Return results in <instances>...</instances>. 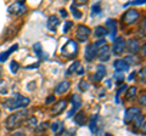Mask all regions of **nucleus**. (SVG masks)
Returning a JSON list of instances; mask_svg holds the SVG:
<instances>
[{"label":"nucleus","instance_id":"1","mask_svg":"<svg viewBox=\"0 0 146 136\" xmlns=\"http://www.w3.org/2000/svg\"><path fill=\"white\" fill-rule=\"evenodd\" d=\"M29 112L28 110H21V111H17L15 113H12L11 116H9V118L5 121V125H6V129L9 130H13V129H17L25 123V120L28 118Z\"/></svg>","mask_w":146,"mask_h":136},{"label":"nucleus","instance_id":"2","mask_svg":"<svg viewBox=\"0 0 146 136\" xmlns=\"http://www.w3.org/2000/svg\"><path fill=\"white\" fill-rule=\"evenodd\" d=\"M31 103L29 98H27L25 96H22L20 94H15L12 97L7 98L5 102H4V106H5L9 111H15L18 108H26Z\"/></svg>","mask_w":146,"mask_h":136},{"label":"nucleus","instance_id":"3","mask_svg":"<svg viewBox=\"0 0 146 136\" xmlns=\"http://www.w3.org/2000/svg\"><path fill=\"white\" fill-rule=\"evenodd\" d=\"M78 44H77L76 40L73 39H68L66 44L61 48V56L65 58H74L77 55H78Z\"/></svg>","mask_w":146,"mask_h":136},{"label":"nucleus","instance_id":"4","mask_svg":"<svg viewBox=\"0 0 146 136\" xmlns=\"http://www.w3.org/2000/svg\"><path fill=\"white\" fill-rule=\"evenodd\" d=\"M140 18V12L136 9H129L127 10L122 16V23L123 26H131Z\"/></svg>","mask_w":146,"mask_h":136},{"label":"nucleus","instance_id":"5","mask_svg":"<svg viewBox=\"0 0 146 136\" xmlns=\"http://www.w3.org/2000/svg\"><path fill=\"white\" fill-rule=\"evenodd\" d=\"M90 34H91V29L88 26L79 24L76 30V39L78 40L79 43H85L86 40H89Z\"/></svg>","mask_w":146,"mask_h":136},{"label":"nucleus","instance_id":"6","mask_svg":"<svg viewBox=\"0 0 146 136\" xmlns=\"http://www.w3.org/2000/svg\"><path fill=\"white\" fill-rule=\"evenodd\" d=\"M26 5H25V1L23 0H18V1L11 4L10 6L7 7V12L10 15H15V16H20V15H23L26 12Z\"/></svg>","mask_w":146,"mask_h":136},{"label":"nucleus","instance_id":"7","mask_svg":"<svg viewBox=\"0 0 146 136\" xmlns=\"http://www.w3.org/2000/svg\"><path fill=\"white\" fill-rule=\"evenodd\" d=\"M124 51H125V39L122 38V37L116 38L115 40H113L111 52L113 53V55H116V56H119Z\"/></svg>","mask_w":146,"mask_h":136},{"label":"nucleus","instance_id":"8","mask_svg":"<svg viewBox=\"0 0 146 136\" xmlns=\"http://www.w3.org/2000/svg\"><path fill=\"white\" fill-rule=\"evenodd\" d=\"M71 102H72V110L67 113V118H72V116H74L77 112L79 111V108L82 107V98L79 95H72L71 96Z\"/></svg>","mask_w":146,"mask_h":136},{"label":"nucleus","instance_id":"9","mask_svg":"<svg viewBox=\"0 0 146 136\" xmlns=\"http://www.w3.org/2000/svg\"><path fill=\"white\" fill-rule=\"evenodd\" d=\"M96 57H98L101 62H107V61H110V58H111V48H110L108 45L106 44V45H104L102 48L98 49Z\"/></svg>","mask_w":146,"mask_h":136},{"label":"nucleus","instance_id":"10","mask_svg":"<svg viewBox=\"0 0 146 136\" xmlns=\"http://www.w3.org/2000/svg\"><path fill=\"white\" fill-rule=\"evenodd\" d=\"M141 114V110L140 108H136V107H130L128 108V110L125 111V114H124V123L125 124H129L131 123L134 119L138 116Z\"/></svg>","mask_w":146,"mask_h":136},{"label":"nucleus","instance_id":"11","mask_svg":"<svg viewBox=\"0 0 146 136\" xmlns=\"http://www.w3.org/2000/svg\"><path fill=\"white\" fill-rule=\"evenodd\" d=\"M125 50H128V52H129V55H135V53L139 52L140 50V43L138 42L136 39H130L125 42Z\"/></svg>","mask_w":146,"mask_h":136},{"label":"nucleus","instance_id":"12","mask_svg":"<svg viewBox=\"0 0 146 136\" xmlns=\"http://www.w3.org/2000/svg\"><path fill=\"white\" fill-rule=\"evenodd\" d=\"M96 52H98V49L95 48V45L91 43V44H88L85 48V51H84V57L85 60L88 62H91L95 60V57H96Z\"/></svg>","mask_w":146,"mask_h":136},{"label":"nucleus","instance_id":"13","mask_svg":"<svg viewBox=\"0 0 146 136\" xmlns=\"http://www.w3.org/2000/svg\"><path fill=\"white\" fill-rule=\"evenodd\" d=\"M105 28L107 29L111 40H115L116 39V33H117V21L111 20V18L107 20L106 21V27H105Z\"/></svg>","mask_w":146,"mask_h":136},{"label":"nucleus","instance_id":"14","mask_svg":"<svg viewBox=\"0 0 146 136\" xmlns=\"http://www.w3.org/2000/svg\"><path fill=\"white\" fill-rule=\"evenodd\" d=\"M105 75H106V67L104 65H99L96 67V72L91 75V79H93L95 83H100Z\"/></svg>","mask_w":146,"mask_h":136},{"label":"nucleus","instance_id":"15","mask_svg":"<svg viewBox=\"0 0 146 136\" xmlns=\"http://www.w3.org/2000/svg\"><path fill=\"white\" fill-rule=\"evenodd\" d=\"M66 106H67V101H66V100H60V101L56 102L52 106V108L50 110V112H51L52 116H58V114H61V113L63 112V110L66 108Z\"/></svg>","mask_w":146,"mask_h":136},{"label":"nucleus","instance_id":"16","mask_svg":"<svg viewBox=\"0 0 146 136\" xmlns=\"http://www.w3.org/2000/svg\"><path fill=\"white\" fill-rule=\"evenodd\" d=\"M71 88V83L68 80H63L61 81V83H58L56 85V88H55V94H57V95H63V94H66L68 90H70Z\"/></svg>","mask_w":146,"mask_h":136},{"label":"nucleus","instance_id":"17","mask_svg":"<svg viewBox=\"0 0 146 136\" xmlns=\"http://www.w3.org/2000/svg\"><path fill=\"white\" fill-rule=\"evenodd\" d=\"M60 18H58L57 16H55V15H51L48 18V23H46V26H48V29L50 30V32H55L56 30V28L58 26H60Z\"/></svg>","mask_w":146,"mask_h":136},{"label":"nucleus","instance_id":"18","mask_svg":"<svg viewBox=\"0 0 146 136\" xmlns=\"http://www.w3.org/2000/svg\"><path fill=\"white\" fill-rule=\"evenodd\" d=\"M99 114H94L90 119L89 123V130L93 135H96L99 133Z\"/></svg>","mask_w":146,"mask_h":136},{"label":"nucleus","instance_id":"19","mask_svg":"<svg viewBox=\"0 0 146 136\" xmlns=\"http://www.w3.org/2000/svg\"><path fill=\"white\" fill-rule=\"evenodd\" d=\"M113 67L118 72H125V71H129V68H130V66L124 61V58L123 60H116L113 62Z\"/></svg>","mask_w":146,"mask_h":136},{"label":"nucleus","instance_id":"20","mask_svg":"<svg viewBox=\"0 0 146 136\" xmlns=\"http://www.w3.org/2000/svg\"><path fill=\"white\" fill-rule=\"evenodd\" d=\"M73 120H74V123L77 125H79V126L84 125L86 123V113L83 112V111L77 112L76 114H74V117H73Z\"/></svg>","mask_w":146,"mask_h":136},{"label":"nucleus","instance_id":"21","mask_svg":"<svg viewBox=\"0 0 146 136\" xmlns=\"http://www.w3.org/2000/svg\"><path fill=\"white\" fill-rule=\"evenodd\" d=\"M17 49H18V45H17V44H13L12 46H10V48L6 50V51L1 52V53H0V62H5L7 58L10 57L11 53H12V52H15Z\"/></svg>","mask_w":146,"mask_h":136},{"label":"nucleus","instance_id":"22","mask_svg":"<svg viewBox=\"0 0 146 136\" xmlns=\"http://www.w3.org/2000/svg\"><path fill=\"white\" fill-rule=\"evenodd\" d=\"M131 123H134L136 129H143V134H145V117H144L143 113H141L140 116L136 117Z\"/></svg>","mask_w":146,"mask_h":136},{"label":"nucleus","instance_id":"23","mask_svg":"<svg viewBox=\"0 0 146 136\" xmlns=\"http://www.w3.org/2000/svg\"><path fill=\"white\" fill-rule=\"evenodd\" d=\"M107 34H108V32H107V29L105 28V27H102V26L95 27V29H94V35H95L96 38H99V39H104Z\"/></svg>","mask_w":146,"mask_h":136},{"label":"nucleus","instance_id":"24","mask_svg":"<svg viewBox=\"0 0 146 136\" xmlns=\"http://www.w3.org/2000/svg\"><path fill=\"white\" fill-rule=\"evenodd\" d=\"M79 67H80V62H79V61H74V62H73L72 65L70 66L68 71L66 72V74H67V75H72L73 73H76L77 69H78Z\"/></svg>","mask_w":146,"mask_h":136},{"label":"nucleus","instance_id":"25","mask_svg":"<svg viewBox=\"0 0 146 136\" xmlns=\"http://www.w3.org/2000/svg\"><path fill=\"white\" fill-rule=\"evenodd\" d=\"M33 51L38 57H43V48H42V44L40 43H35L33 45Z\"/></svg>","mask_w":146,"mask_h":136},{"label":"nucleus","instance_id":"26","mask_svg":"<svg viewBox=\"0 0 146 136\" xmlns=\"http://www.w3.org/2000/svg\"><path fill=\"white\" fill-rule=\"evenodd\" d=\"M71 13H72V16L74 17V18H77V20H80L82 16H83L82 11H79L74 5H71Z\"/></svg>","mask_w":146,"mask_h":136},{"label":"nucleus","instance_id":"27","mask_svg":"<svg viewBox=\"0 0 146 136\" xmlns=\"http://www.w3.org/2000/svg\"><path fill=\"white\" fill-rule=\"evenodd\" d=\"M25 124L27 126H29V128H35L36 124H38V120H36L35 117H31V118H27L25 120Z\"/></svg>","mask_w":146,"mask_h":136},{"label":"nucleus","instance_id":"28","mask_svg":"<svg viewBox=\"0 0 146 136\" xmlns=\"http://www.w3.org/2000/svg\"><path fill=\"white\" fill-rule=\"evenodd\" d=\"M135 95H136V88L135 86H131V88H128L127 89V94H125V98L127 100L134 98Z\"/></svg>","mask_w":146,"mask_h":136},{"label":"nucleus","instance_id":"29","mask_svg":"<svg viewBox=\"0 0 146 136\" xmlns=\"http://www.w3.org/2000/svg\"><path fill=\"white\" fill-rule=\"evenodd\" d=\"M100 12H101V5H100V3H95L91 6V15H99Z\"/></svg>","mask_w":146,"mask_h":136},{"label":"nucleus","instance_id":"30","mask_svg":"<svg viewBox=\"0 0 146 136\" xmlns=\"http://www.w3.org/2000/svg\"><path fill=\"white\" fill-rule=\"evenodd\" d=\"M113 78H115L117 80V83L119 84L123 81V79H124V75H123V72H118V71H115V73H113Z\"/></svg>","mask_w":146,"mask_h":136},{"label":"nucleus","instance_id":"31","mask_svg":"<svg viewBox=\"0 0 146 136\" xmlns=\"http://www.w3.org/2000/svg\"><path fill=\"white\" fill-rule=\"evenodd\" d=\"M10 68H11V72L15 74V73H17V72H18V69H20V63L16 62V61H12L10 63Z\"/></svg>","mask_w":146,"mask_h":136},{"label":"nucleus","instance_id":"32","mask_svg":"<svg viewBox=\"0 0 146 136\" xmlns=\"http://www.w3.org/2000/svg\"><path fill=\"white\" fill-rule=\"evenodd\" d=\"M71 28H73V22H72V21H66V22H65V24H63V29H62V32H63V33H68Z\"/></svg>","mask_w":146,"mask_h":136},{"label":"nucleus","instance_id":"33","mask_svg":"<svg viewBox=\"0 0 146 136\" xmlns=\"http://www.w3.org/2000/svg\"><path fill=\"white\" fill-rule=\"evenodd\" d=\"M89 89V83L85 80H80L79 81V90L80 91H86Z\"/></svg>","mask_w":146,"mask_h":136},{"label":"nucleus","instance_id":"34","mask_svg":"<svg viewBox=\"0 0 146 136\" xmlns=\"http://www.w3.org/2000/svg\"><path fill=\"white\" fill-rule=\"evenodd\" d=\"M49 126V123H43V124H40L38 126V129H35V133L36 134H39V133H43V131H45V129H46Z\"/></svg>","mask_w":146,"mask_h":136},{"label":"nucleus","instance_id":"35","mask_svg":"<svg viewBox=\"0 0 146 136\" xmlns=\"http://www.w3.org/2000/svg\"><path fill=\"white\" fill-rule=\"evenodd\" d=\"M127 89V85H122V88H119V90L117 91V95H116V102L119 103V95L124 91V90Z\"/></svg>","mask_w":146,"mask_h":136},{"label":"nucleus","instance_id":"36","mask_svg":"<svg viewBox=\"0 0 146 136\" xmlns=\"http://www.w3.org/2000/svg\"><path fill=\"white\" fill-rule=\"evenodd\" d=\"M107 43H106V40L105 39H100V40H98L96 43H94V45H95V48L96 49H100V48H102L104 45H106Z\"/></svg>","mask_w":146,"mask_h":136},{"label":"nucleus","instance_id":"37","mask_svg":"<svg viewBox=\"0 0 146 136\" xmlns=\"http://www.w3.org/2000/svg\"><path fill=\"white\" fill-rule=\"evenodd\" d=\"M139 75H140V80L143 81V84H145V67H143L139 71Z\"/></svg>","mask_w":146,"mask_h":136},{"label":"nucleus","instance_id":"38","mask_svg":"<svg viewBox=\"0 0 146 136\" xmlns=\"http://www.w3.org/2000/svg\"><path fill=\"white\" fill-rule=\"evenodd\" d=\"M60 124L61 123H54V124H51V130L54 131V133H57L58 128H60Z\"/></svg>","mask_w":146,"mask_h":136},{"label":"nucleus","instance_id":"39","mask_svg":"<svg viewBox=\"0 0 146 136\" xmlns=\"http://www.w3.org/2000/svg\"><path fill=\"white\" fill-rule=\"evenodd\" d=\"M139 103H140V105L143 106V107H145V105H146V101H145V94H143V95L140 96V98H139Z\"/></svg>","mask_w":146,"mask_h":136},{"label":"nucleus","instance_id":"40","mask_svg":"<svg viewBox=\"0 0 146 136\" xmlns=\"http://www.w3.org/2000/svg\"><path fill=\"white\" fill-rule=\"evenodd\" d=\"M131 5H144L145 0H135V1H130Z\"/></svg>","mask_w":146,"mask_h":136},{"label":"nucleus","instance_id":"41","mask_svg":"<svg viewBox=\"0 0 146 136\" xmlns=\"http://www.w3.org/2000/svg\"><path fill=\"white\" fill-rule=\"evenodd\" d=\"M54 101H55V96H54V95H50V96H48L45 103H46V105H49V103H51V102H54Z\"/></svg>","mask_w":146,"mask_h":136},{"label":"nucleus","instance_id":"42","mask_svg":"<svg viewBox=\"0 0 146 136\" xmlns=\"http://www.w3.org/2000/svg\"><path fill=\"white\" fill-rule=\"evenodd\" d=\"M145 24H146V22L145 20H143V26H140V33L143 34V37H145Z\"/></svg>","mask_w":146,"mask_h":136},{"label":"nucleus","instance_id":"43","mask_svg":"<svg viewBox=\"0 0 146 136\" xmlns=\"http://www.w3.org/2000/svg\"><path fill=\"white\" fill-rule=\"evenodd\" d=\"M11 136H26L25 133H22V131H16V133H13Z\"/></svg>","mask_w":146,"mask_h":136},{"label":"nucleus","instance_id":"44","mask_svg":"<svg viewBox=\"0 0 146 136\" xmlns=\"http://www.w3.org/2000/svg\"><path fill=\"white\" fill-rule=\"evenodd\" d=\"M60 15H61L62 17H65V18L67 17V12H66L65 9H62V10H60Z\"/></svg>","mask_w":146,"mask_h":136},{"label":"nucleus","instance_id":"45","mask_svg":"<svg viewBox=\"0 0 146 136\" xmlns=\"http://www.w3.org/2000/svg\"><path fill=\"white\" fill-rule=\"evenodd\" d=\"M78 69H79V71H77V72H76V73H77V74H79V75H82V74H84V68H80V67H79V68H78Z\"/></svg>","mask_w":146,"mask_h":136},{"label":"nucleus","instance_id":"46","mask_svg":"<svg viewBox=\"0 0 146 136\" xmlns=\"http://www.w3.org/2000/svg\"><path fill=\"white\" fill-rule=\"evenodd\" d=\"M134 75H135V73H131L129 77H128V80H133L134 79Z\"/></svg>","mask_w":146,"mask_h":136},{"label":"nucleus","instance_id":"47","mask_svg":"<svg viewBox=\"0 0 146 136\" xmlns=\"http://www.w3.org/2000/svg\"><path fill=\"white\" fill-rule=\"evenodd\" d=\"M145 48H146V45L143 44V48H141V49H143V50H141V51H143V56H145Z\"/></svg>","mask_w":146,"mask_h":136},{"label":"nucleus","instance_id":"48","mask_svg":"<svg viewBox=\"0 0 146 136\" xmlns=\"http://www.w3.org/2000/svg\"><path fill=\"white\" fill-rule=\"evenodd\" d=\"M104 136H113V135H112V134H110V133H106V134H105Z\"/></svg>","mask_w":146,"mask_h":136},{"label":"nucleus","instance_id":"49","mask_svg":"<svg viewBox=\"0 0 146 136\" xmlns=\"http://www.w3.org/2000/svg\"><path fill=\"white\" fill-rule=\"evenodd\" d=\"M0 74H1V67H0Z\"/></svg>","mask_w":146,"mask_h":136},{"label":"nucleus","instance_id":"50","mask_svg":"<svg viewBox=\"0 0 146 136\" xmlns=\"http://www.w3.org/2000/svg\"><path fill=\"white\" fill-rule=\"evenodd\" d=\"M43 136H44V135H43Z\"/></svg>","mask_w":146,"mask_h":136}]
</instances>
